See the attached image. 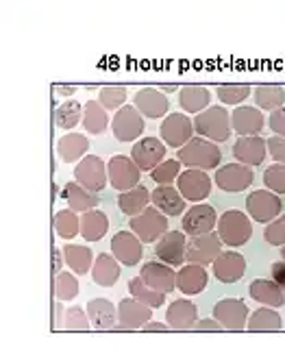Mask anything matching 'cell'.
<instances>
[{
  "label": "cell",
  "instance_id": "21",
  "mask_svg": "<svg viewBox=\"0 0 285 359\" xmlns=\"http://www.w3.org/2000/svg\"><path fill=\"white\" fill-rule=\"evenodd\" d=\"M140 277L144 279L146 285H150L157 292H164V294H170L174 287H177V270L161 259L144 264L140 270Z\"/></svg>",
  "mask_w": 285,
  "mask_h": 359
},
{
  "label": "cell",
  "instance_id": "24",
  "mask_svg": "<svg viewBox=\"0 0 285 359\" xmlns=\"http://www.w3.org/2000/svg\"><path fill=\"white\" fill-rule=\"evenodd\" d=\"M152 205L159 211H164L168 218L183 216L187 211L185 196L179 192V187H174V185H157L155 192H152Z\"/></svg>",
  "mask_w": 285,
  "mask_h": 359
},
{
  "label": "cell",
  "instance_id": "22",
  "mask_svg": "<svg viewBox=\"0 0 285 359\" xmlns=\"http://www.w3.org/2000/svg\"><path fill=\"white\" fill-rule=\"evenodd\" d=\"M233 157L246 165H261L268 157V140L259 135H242L233 144Z\"/></svg>",
  "mask_w": 285,
  "mask_h": 359
},
{
  "label": "cell",
  "instance_id": "23",
  "mask_svg": "<svg viewBox=\"0 0 285 359\" xmlns=\"http://www.w3.org/2000/svg\"><path fill=\"white\" fill-rule=\"evenodd\" d=\"M231 122H233V131L242 137V135H259L264 131L266 120L259 107L253 104H237L231 111Z\"/></svg>",
  "mask_w": 285,
  "mask_h": 359
},
{
  "label": "cell",
  "instance_id": "6",
  "mask_svg": "<svg viewBox=\"0 0 285 359\" xmlns=\"http://www.w3.org/2000/svg\"><path fill=\"white\" fill-rule=\"evenodd\" d=\"M213 181L218 187L223 189V192L237 194V192H244V189H248L253 185L255 172H253V165L233 161V163H225L223 168H218L216 175H213Z\"/></svg>",
  "mask_w": 285,
  "mask_h": 359
},
{
  "label": "cell",
  "instance_id": "17",
  "mask_svg": "<svg viewBox=\"0 0 285 359\" xmlns=\"http://www.w3.org/2000/svg\"><path fill=\"white\" fill-rule=\"evenodd\" d=\"M218 216L216 209L207 203H194V207H190L185 214H183V220H181V226L185 233L192 238V236H203V233H211V231L218 226Z\"/></svg>",
  "mask_w": 285,
  "mask_h": 359
},
{
  "label": "cell",
  "instance_id": "36",
  "mask_svg": "<svg viewBox=\"0 0 285 359\" xmlns=\"http://www.w3.org/2000/svg\"><path fill=\"white\" fill-rule=\"evenodd\" d=\"M81 124L85 126V131L90 135H102L109 126H112V120H109L107 109L102 107L100 100H87Z\"/></svg>",
  "mask_w": 285,
  "mask_h": 359
},
{
  "label": "cell",
  "instance_id": "49",
  "mask_svg": "<svg viewBox=\"0 0 285 359\" xmlns=\"http://www.w3.org/2000/svg\"><path fill=\"white\" fill-rule=\"evenodd\" d=\"M268 126H270V131H272L274 135L285 137V107H279V109L270 111Z\"/></svg>",
  "mask_w": 285,
  "mask_h": 359
},
{
  "label": "cell",
  "instance_id": "42",
  "mask_svg": "<svg viewBox=\"0 0 285 359\" xmlns=\"http://www.w3.org/2000/svg\"><path fill=\"white\" fill-rule=\"evenodd\" d=\"M55 297L59 303H68L79 297V281L70 272H59L55 274Z\"/></svg>",
  "mask_w": 285,
  "mask_h": 359
},
{
  "label": "cell",
  "instance_id": "12",
  "mask_svg": "<svg viewBox=\"0 0 285 359\" xmlns=\"http://www.w3.org/2000/svg\"><path fill=\"white\" fill-rule=\"evenodd\" d=\"M74 181H79L87 189H92V192H102L109 181L107 163L98 155H85L74 165Z\"/></svg>",
  "mask_w": 285,
  "mask_h": 359
},
{
  "label": "cell",
  "instance_id": "35",
  "mask_svg": "<svg viewBox=\"0 0 285 359\" xmlns=\"http://www.w3.org/2000/svg\"><path fill=\"white\" fill-rule=\"evenodd\" d=\"M109 218L100 209H90L81 214V236L85 242H98L107 236Z\"/></svg>",
  "mask_w": 285,
  "mask_h": 359
},
{
  "label": "cell",
  "instance_id": "56",
  "mask_svg": "<svg viewBox=\"0 0 285 359\" xmlns=\"http://www.w3.org/2000/svg\"><path fill=\"white\" fill-rule=\"evenodd\" d=\"M164 94H170V92H177V90H181L179 86H157Z\"/></svg>",
  "mask_w": 285,
  "mask_h": 359
},
{
  "label": "cell",
  "instance_id": "57",
  "mask_svg": "<svg viewBox=\"0 0 285 359\" xmlns=\"http://www.w3.org/2000/svg\"><path fill=\"white\" fill-rule=\"evenodd\" d=\"M281 257L285 259V246H281Z\"/></svg>",
  "mask_w": 285,
  "mask_h": 359
},
{
  "label": "cell",
  "instance_id": "43",
  "mask_svg": "<svg viewBox=\"0 0 285 359\" xmlns=\"http://www.w3.org/2000/svg\"><path fill=\"white\" fill-rule=\"evenodd\" d=\"M253 94V86L235 83V86H216V96L223 104H242Z\"/></svg>",
  "mask_w": 285,
  "mask_h": 359
},
{
  "label": "cell",
  "instance_id": "4",
  "mask_svg": "<svg viewBox=\"0 0 285 359\" xmlns=\"http://www.w3.org/2000/svg\"><path fill=\"white\" fill-rule=\"evenodd\" d=\"M131 231L133 233H138V238L144 242V244H155L166 231H170L168 226V216L164 214V211H159L155 205L152 207H146L142 214L133 216L128 222Z\"/></svg>",
  "mask_w": 285,
  "mask_h": 359
},
{
  "label": "cell",
  "instance_id": "5",
  "mask_svg": "<svg viewBox=\"0 0 285 359\" xmlns=\"http://www.w3.org/2000/svg\"><path fill=\"white\" fill-rule=\"evenodd\" d=\"M283 211V201L281 194L272 192V189H257L246 196V214L255 222H272L281 216Z\"/></svg>",
  "mask_w": 285,
  "mask_h": 359
},
{
  "label": "cell",
  "instance_id": "16",
  "mask_svg": "<svg viewBox=\"0 0 285 359\" xmlns=\"http://www.w3.org/2000/svg\"><path fill=\"white\" fill-rule=\"evenodd\" d=\"M248 307L239 299H223L213 307V318L225 327V331H244L248 325Z\"/></svg>",
  "mask_w": 285,
  "mask_h": 359
},
{
  "label": "cell",
  "instance_id": "19",
  "mask_svg": "<svg viewBox=\"0 0 285 359\" xmlns=\"http://www.w3.org/2000/svg\"><path fill=\"white\" fill-rule=\"evenodd\" d=\"M112 252L122 266H138L144 257V242L133 231H120L112 238Z\"/></svg>",
  "mask_w": 285,
  "mask_h": 359
},
{
  "label": "cell",
  "instance_id": "29",
  "mask_svg": "<svg viewBox=\"0 0 285 359\" xmlns=\"http://www.w3.org/2000/svg\"><path fill=\"white\" fill-rule=\"evenodd\" d=\"M87 313H90L92 327L96 331H112L118 323V307L107 299H94L87 303Z\"/></svg>",
  "mask_w": 285,
  "mask_h": 359
},
{
  "label": "cell",
  "instance_id": "54",
  "mask_svg": "<svg viewBox=\"0 0 285 359\" xmlns=\"http://www.w3.org/2000/svg\"><path fill=\"white\" fill-rule=\"evenodd\" d=\"M79 92V88L77 86H55V94H59V96H72V94H77Z\"/></svg>",
  "mask_w": 285,
  "mask_h": 359
},
{
  "label": "cell",
  "instance_id": "46",
  "mask_svg": "<svg viewBox=\"0 0 285 359\" xmlns=\"http://www.w3.org/2000/svg\"><path fill=\"white\" fill-rule=\"evenodd\" d=\"M92 325L90 320V313L87 309L79 307V305H72L65 311V320H63V329L65 331H87Z\"/></svg>",
  "mask_w": 285,
  "mask_h": 359
},
{
  "label": "cell",
  "instance_id": "34",
  "mask_svg": "<svg viewBox=\"0 0 285 359\" xmlns=\"http://www.w3.org/2000/svg\"><path fill=\"white\" fill-rule=\"evenodd\" d=\"M63 257H65V266H68L74 274H87L92 272L94 266V252L90 246L85 244H63Z\"/></svg>",
  "mask_w": 285,
  "mask_h": 359
},
{
  "label": "cell",
  "instance_id": "8",
  "mask_svg": "<svg viewBox=\"0 0 285 359\" xmlns=\"http://www.w3.org/2000/svg\"><path fill=\"white\" fill-rule=\"evenodd\" d=\"M155 255L172 268H181L187 262V233L185 231H166L155 244Z\"/></svg>",
  "mask_w": 285,
  "mask_h": 359
},
{
  "label": "cell",
  "instance_id": "48",
  "mask_svg": "<svg viewBox=\"0 0 285 359\" xmlns=\"http://www.w3.org/2000/svg\"><path fill=\"white\" fill-rule=\"evenodd\" d=\"M264 238L272 246H285V214H281L277 220L268 222V226L264 231Z\"/></svg>",
  "mask_w": 285,
  "mask_h": 359
},
{
  "label": "cell",
  "instance_id": "28",
  "mask_svg": "<svg viewBox=\"0 0 285 359\" xmlns=\"http://www.w3.org/2000/svg\"><path fill=\"white\" fill-rule=\"evenodd\" d=\"M61 198L68 203L70 209L79 211V214H85V211L98 207V194L92 192V189L83 187L79 181L65 183L63 185V192H61Z\"/></svg>",
  "mask_w": 285,
  "mask_h": 359
},
{
  "label": "cell",
  "instance_id": "18",
  "mask_svg": "<svg viewBox=\"0 0 285 359\" xmlns=\"http://www.w3.org/2000/svg\"><path fill=\"white\" fill-rule=\"evenodd\" d=\"M211 270H213V277L220 283H227V285L237 283L246 272V259L242 252H237V250H223L211 264Z\"/></svg>",
  "mask_w": 285,
  "mask_h": 359
},
{
  "label": "cell",
  "instance_id": "33",
  "mask_svg": "<svg viewBox=\"0 0 285 359\" xmlns=\"http://www.w3.org/2000/svg\"><path fill=\"white\" fill-rule=\"evenodd\" d=\"M152 201V192H148V187H144L142 183L126 189V192H120L118 196V207L124 216L133 218L148 207V203Z\"/></svg>",
  "mask_w": 285,
  "mask_h": 359
},
{
  "label": "cell",
  "instance_id": "32",
  "mask_svg": "<svg viewBox=\"0 0 285 359\" xmlns=\"http://www.w3.org/2000/svg\"><path fill=\"white\" fill-rule=\"evenodd\" d=\"M211 104V92L207 86H183L179 90V107L185 114H201Z\"/></svg>",
  "mask_w": 285,
  "mask_h": 359
},
{
  "label": "cell",
  "instance_id": "2",
  "mask_svg": "<svg viewBox=\"0 0 285 359\" xmlns=\"http://www.w3.org/2000/svg\"><path fill=\"white\" fill-rule=\"evenodd\" d=\"M194 129L196 135L207 137L211 142H227L231 140L233 131V122L231 114L227 111L225 104H209V107L201 114L194 116Z\"/></svg>",
  "mask_w": 285,
  "mask_h": 359
},
{
  "label": "cell",
  "instance_id": "9",
  "mask_svg": "<svg viewBox=\"0 0 285 359\" xmlns=\"http://www.w3.org/2000/svg\"><path fill=\"white\" fill-rule=\"evenodd\" d=\"M144 129H146L144 116L140 114L135 104H124V107L116 111L112 120V131L118 142H133L144 133Z\"/></svg>",
  "mask_w": 285,
  "mask_h": 359
},
{
  "label": "cell",
  "instance_id": "44",
  "mask_svg": "<svg viewBox=\"0 0 285 359\" xmlns=\"http://www.w3.org/2000/svg\"><path fill=\"white\" fill-rule=\"evenodd\" d=\"M181 161L179 159H164L155 170H150V177H152V181H155L157 185H172V181H177L179 179V175L183 172L181 170Z\"/></svg>",
  "mask_w": 285,
  "mask_h": 359
},
{
  "label": "cell",
  "instance_id": "14",
  "mask_svg": "<svg viewBox=\"0 0 285 359\" xmlns=\"http://www.w3.org/2000/svg\"><path fill=\"white\" fill-rule=\"evenodd\" d=\"M148 320H152V307L128 297L118 305V325L112 331H135L142 329Z\"/></svg>",
  "mask_w": 285,
  "mask_h": 359
},
{
  "label": "cell",
  "instance_id": "10",
  "mask_svg": "<svg viewBox=\"0 0 285 359\" xmlns=\"http://www.w3.org/2000/svg\"><path fill=\"white\" fill-rule=\"evenodd\" d=\"M107 172H109V183H112V187L118 189V192H126V189L140 185V177H142L140 165L124 155H114L109 159Z\"/></svg>",
  "mask_w": 285,
  "mask_h": 359
},
{
  "label": "cell",
  "instance_id": "38",
  "mask_svg": "<svg viewBox=\"0 0 285 359\" xmlns=\"http://www.w3.org/2000/svg\"><path fill=\"white\" fill-rule=\"evenodd\" d=\"M83 111H85V107L79 100L65 98L55 109V124L63 131H72L74 126H79L83 122Z\"/></svg>",
  "mask_w": 285,
  "mask_h": 359
},
{
  "label": "cell",
  "instance_id": "47",
  "mask_svg": "<svg viewBox=\"0 0 285 359\" xmlns=\"http://www.w3.org/2000/svg\"><path fill=\"white\" fill-rule=\"evenodd\" d=\"M264 183L268 189L277 194H285V163H279L274 161L270 168H266L264 172Z\"/></svg>",
  "mask_w": 285,
  "mask_h": 359
},
{
  "label": "cell",
  "instance_id": "15",
  "mask_svg": "<svg viewBox=\"0 0 285 359\" xmlns=\"http://www.w3.org/2000/svg\"><path fill=\"white\" fill-rule=\"evenodd\" d=\"M223 244L225 242L218 236V231H211V233H203V236H192L187 242V262L209 266L223 252Z\"/></svg>",
  "mask_w": 285,
  "mask_h": 359
},
{
  "label": "cell",
  "instance_id": "39",
  "mask_svg": "<svg viewBox=\"0 0 285 359\" xmlns=\"http://www.w3.org/2000/svg\"><path fill=\"white\" fill-rule=\"evenodd\" d=\"M53 224H55V233L65 242L81 236V216H79V211H74V209L57 211Z\"/></svg>",
  "mask_w": 285,
  "mask_h": 359
},
{
  "label": "cell",
  "instance_id": "40",
  "mask_svg": "<svg viewBox=\"0 0 285 359\" xmlns=\"http://www.w3.org/2000/svg\"><path fill=\"white\" fill-rule=\"evenodd\" d=\"M283 327L281 316L277 313V307H259L257 311H253L248 316V331H279Z\"/></svg>",
  "mask_w": 285,
  "mask_h": 359
},
{
  "label": "cell",
  "instance_id": "37",
  "mask_svg": "<svg viewBox=\"0 0 285 359\" xmlns=\"http://www.w3.org/2000/svg\"><path fill=\"white\" fill-rule=\"evenodd\" d=\"M255 104L261 111H274L285 104V88L274 86V83H266V86H255L253 88Z\"/></svg>",
  "mask_w": 285,
  "mask_h": 359
},
{
  "label": "cell",
  "instance_id": "30",
  "mask_svg": "<svg viewBox=\"0 0 285 359\" xmlns=\"http://www.w3.org/2000/svg\"><path fill=\"white\" fill-rule=\"evenodd\" d=\"M87 151H90V140L83 133L68 131L57 142V155L63 163H79L87 155Z\"/></svg>",
  "mask_w": 285,
  "mask_h": 359
},
{
  "label": "cell",
  "instance_id": "45",
  "mask_svg": "<svg viewBox=\"0 0 285 359\" xmlns=\"http://www.w3.org/2000/svg\"><path fill=\"white\" fill-rule=\"evenodd\" d=\"M126 96H128V92L124 86H105L98 92V100L102 102V107L107 111H118L120 107H124Z\"/></svg>",
  "mask_w": 285,
  "mask_h": 359
},
{
  "label": "cell",
  "instance_id": "1",
  "mask_svg": "<svg viewBox=\"0 0 285 359\" xmlns=\"http://www.w3.org/2000/svg\"><path fill=\"white\" fill-rule=\"evenodd\" d=\"M177 159L185 168H199V170H216L220 168L223 161V151L218 142H211L207 137L196 135L192 137L185 146L177 151Z\"/></svg>",
  "mask_w": 285,
  "mask_h": 359
},
{
  "label": "cell",
  "instance_id": "7",
  "mask_svg": "<svg viewBox=\"0 0 285 359\" xmlns=\"http://www.w3.org/2000/svg\"><path fill=\"white\" fill-rule=\"evenodd\" d=\"M194 133H196L194 120H190V116L185 111L168 114L164 118V122L159 124V137L170 146V149H177V151L194 137Z\"/></svg>",
  "mask_w": 285,
  "mask_h": 359
},
{
  "label": "cell",
  "instance_id": "11",
  "mask_svg": "<svg viewBox=\"0 0 285 359\" xmlns=\"http://www.w3.org/2000/svg\"><path fill=\"white\" fill-rule=\"evenodd\" d=\"M168 144L161 137H142L131 149V159H133L142 172H150L166 159Z\"/></svg>",
  "mask_w": 285,
  "mask_h": 359
},
{
  "label": "cell",
  "instance_id": "53",
  "mask_svg": "<svg viewBox=\"0 0 285 359\" xmlns=\"http://www.w3.org/2000/svg\"><path fill=\"white\" fill-rule=\"evenodd\" d=\"M172 327L168 325V323H155V320H148L144 327H142V331H148V333H152V331H170Z\"/></svg>",
  "mask_w": 285,
  "mask_h": 359
},
{
  "label": "cell",
  "instance_id": "55",
  "mask_svg": "<svg viewBox=\"0 0 285 359\" xmlns=\"http://www.w3.org/2000/svg\"><path fill=\"white\" fill-rule=\"evenodd\" d=\"M63 264H65V257H63V250H55V266H53L55 274H59V272H61Z\"/></svg>",
  "mask_w": 285,
  "mask_h": 359
},
{
  "label": "cell",
  "instance_id": "13",
  "mask_svg": "<svg viewBox=\"0 0 285 359\" xmlns=\"http://www.w3.org/2000/svg\"><path fill=\"white\" fill-rule=\"evenodd\" d=\"M177 187L187 203H203L211 194V177L207 175V170L185 168L177 179Z\"/></svg>",
  "mask_w": 285,
  "mask_h": 359
},
{
  "label": "cell",
  "instance_id": "26",
  "mask_svg": "<svg viewBox=\"0 0 285 359\" xmlns=\"http://www.w3.org/2000/svg\"><path fill=\"white\" fill-rule=\"evenodd\" d=\"M207 270L201 264H183L177 270V287L185 297H196L207 287Z\"/></svg>",
  "mask_w": 285,
  "mask_h": 359
},
{
  "label": "cell",
  "instance_id": "27",
  "mask_svg": "<svg viewBox=\"0 0 285 359\" xmlns=\"http://www.w3.org/2000/svg\"><path fill=\"white\" fill-rule=\"evenodd\" d=\"M251 299L257 301L259 305H268V307H283L285 305V292L283 287L270 277V279H255L248 287Z\"/></svg>",
  "mask_w": 285,
  "mask_h": 359
},
{
  "label": "cell",
  "instance_id": "52",
  "mask_svg": "<svg viewBox=\"0 0 285 359\" xmlns=\"http://www.w3.org/2000/svg\"><path fill=\"white\" fill-rule=\"evenodd\" d=\"M223 329L225 327L216 318L213 320H196V325L192 327V331H223Z\"/></svg>",
  "mask_w": 285,
  "mask_h": 359
},
{
  "label": "cell",
  "instance_id": "50",
  "mask_svg": "<svg viewBox=\"0 0 285 359\" xmlns=\"http://www.w3.org/2000/svg\"><path fill=\"white\" fill-rule=\"evenodd\" d=\"M268 153L274 161L279 163H285V137L281 135H272L268 140Z\"/></svg>",
  "mask_w": 285,
  "mask_h": 359
},
{
  "label": "cell",
  "instance_id": "51",
  "mask_svg": "<svg viewBox=\"0 0 285 359\" xmlns=\"http://www.w3.org/2000/svg\"><path fill=\"white\" fill-rule=\"evenodd\" d=\"M270 274H272V279L283 287L285 292V259L283 262H274L272 268H270Z\"/></svg>",
  "mask_w": 285,
  "mask_h": 359
},
{
  "label": "cell",
  "instance_id": "25",
  "mask_svg": "<svg viewBox=\"0 0 285 359\" xmlns=\"http://www.w3.org/2000/svg\"><path fill=\"white\" fill-rule=\"evenodd\" d=\"M196 320H199V307L187 299L172 301L166 309V323L172 327V331H190Z\"/></svg>",
  "mask_w": 285,
  "mask_h": 359
},
{
  "label": "cell",
  "instance_id": "41",
  "mask_svg": "<svg viewBox=\"0 0 285 359\" xmlns=\"http://www.w3.org/2000/svg\"><path fill=\"white\" fill-rule=\"evenodd\" d=\"M128 292H131V297H135L138 301L150 305L152 309H157V307H161L166 303V294L152 290L150 285H146L142 277H135V279L128 281Z\"/></svg>",
  "mask_w": 285,
  "mask_h": 359
},
{
  "label": "cell",
  "instance_id": "3",
  "mask_svg": "<svg viewBox=\"0 0 285 359\" xmlns=\"http://www.w3.org/2000/svg\"><path fill=\"white\" fill-rule=\"evenodd\" d=\"M253 218L248 214L239 209H227L225 214L218 218V236L225 242V246L237 248V246H244L251 236H253Z\"/></svg>",
  "mask_w": 285,
  "mask_h": 359
},
{
  "label": "cell",
  "instance_id": "31",
  "mask_svg": "<svg viewBox=\"0 0 285 359\" xmlns=\"http://www.w3.org/2000/svg\"><path fill=\"white\" fill-rule=\"evenodd\" d=\"M92 279L96 285L100 287H114L120 279V262L116 259V255L112 252H100V255L94 259L92 266Z\"/></svg>",
  "mask_w": 285,
  "mask_h": 359
},
{
  "label": "cell",
  "instance_id": "20",
  "mask_svg": "<svg viewBox=\"0 0 285 359\" xmlns=\"http://www.w3.org/2000/svg\"><path fill=\"white\" fill-rule=\"evenodd\" d=\"M133 104L140 109V114L144 118H150V120L166 118L168 111H170L168 96L159 88H142V90H138L135 96H133Z\"/></svg>",
  "mask_w": 285,
  "mask_h": 359
}]
</instances>
